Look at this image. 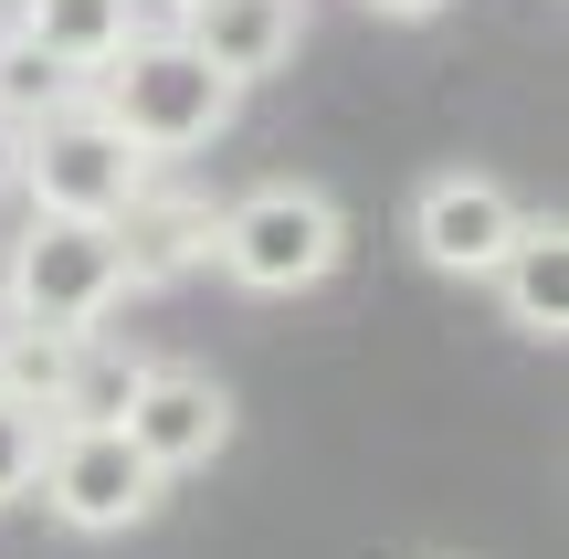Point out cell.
Wrapping results in <instances>:
<instances>
[{"instance_id":"obj_7","label":"cell","mask_w":569,"mask_h":559,"mask_svg":"<svg viewBox=\"0 0 569 559\" xmlns=\"http://www.w3.org/2000/svg\"><path fill=\"white\" fill-rule=\"evenodd\" d=\"M117 422H127V443H138L159 476H201V465L232 443V391L211 370H148Z\"/></svg>"},{"instance_id":"obj_4","label":"cell","mask_w":569,"mask_h":559,"mask_svg":"<svg viewBox=\"0 0 569 559\" xmlns=\"http://www.w3.org/2000/svg\"><path fill=\"white\" fill-rule=\"evenodd\" d=\"M11 190L32 211H63V222H117L127 201L148 190V159L96 117V106H63V117L21 127V159H11Z\"/></svg>"},{"instance_id":"obj_2","label":"cell","mask_w":569,"mask_h":559,"mask_svg":"<svg viewBox=\"0 0 569 559\" xmlns=\"http://www.w3.org/2000/svg\"><path fill=\"white\" fill-rule=\"evenodd\" d=\"M338 253H348V211L317 180H253L243 201L211 211V264L243 296H306L338 274Z\"/></svg>"},{"instance_id":"obj_17","label":"cell","mask_w":569,"mask_h":559,"mask_svg":"<svg viewBox=\"0 0 569 559\" xmlns=\"http://www.w3.org/2000/svg\"><path fill=\"white\" fill-rule=\"evenodd\" d=\"M11 159H21V138H11V127H0V190H11Z\"/></svg>"},{"instance_id":"obj_5","label":"cell","mask_w":569,"mask_h":559,"mask_svg":"<svg viewBox=\"0 0 569 559\" xmlns=\"http://www.w3.org/2000/svg\"><path fill=\"white\" fill-rule=\"evenodd\" d=\"M32 497L74 539H117V528H138L169 497V476L127 443V422H53L42 433V465H32Z\"/></svg>"},{"instance_id":"obj_15","label":"cell","mask_w":569,"mask_h":559,"mask_svg":"<svg viewBox=\"0 0 569 559\" xmlns=\"http://www.w3.org/2000/svg\"><path fill=\"white\" fill-rule=\"evenodd\" d=\"M42 433H53V422H42L32 401H11V391H0V507H21V497H32V465H42Z\"/></svg>"},{"instance_id":"obj_14","label":"cell","mask_w":569,"mask_h":559,"mask_svg":"<svg viewBox=\"0 0 569 559\" xmlns=\"http://www.w3.org/2000/svg\"><path fill=\"white\" fill-rule=\"evenodd\" d=\"M138 380H148V359L106 349V328L74 338V380H63V412H53V422H117L127 401H138Z\"/></svg>"},{"instance_id":"obj_16","label":"cell","mask_w":569,"mask_h":559,"mask_svg":"<svg viewBox=\"0 0 569 559\" xmlns=\"http://www.w3.org/2000/svg\"><path fill=\"white\" fill-rule=\"evenodd\" d=\"M369 11H380V21H443L453 0H369Z\"/></svg>"},{"instance_id":"obj_9","label":"cell","mask_w":569,"mask_h":559,"mask_svg":"<svg viewBox=\"0 0 569 559\" xmlns=\"http://www.w3.org/2000/svg\"><path fill=\"white\" fill-rule=\"evenodd\" d=\"M180 32L201 42V53L222 63L232 84H264V74H284V63H296V42H306V0H190Z\"/></svg>"},{"instance_id":"obj_8","label":"cell","mask_w":569,"mask_h":559,"mask_svg":"<svg viewBox=\"0 0 569 559\" xmlns=\"http://www.w3.org/2000/svg\"><path fill=\"white\" fill-rule=\"evenodd\" d=\"M117 253H127V296L201 274V264H211V201H190V190H159V180H148L138 201L117 211Z\"/></svg>"},{"instance_id":"obj_10","label":"cell","mask_w":569,"mask_h":559,"mask_svg":"<svg viewBox=\"0 0 569 559\" xmlns=\"http://www.w3.org/2000/svg\"><path fill=\"white\" fill-rule=\"evenodd\" d=\"M496 307H507V328L517 338H569V232H559V211H528L517 222V243L496 253Z\"/></svg>"},{"instance_id":"obj_1","label":"cell","mask_w":569,"mask_h":559,"mask_svg":"<svg viewBox=\"0 0 569 559\" xmlns=\"http://www.w3.org/2000/svg\"><path fill=\"white\" fill-rule=\"evenodd\" d=\"M84 84H96L84 106H96V117L117 127V138L138 148L148 169L201 159V148L232 127V106H243V84H232V74H222V63H211L190 32H148V21H138V32H127V42H117V53H106Z\"/></svg>"},{"instance_id":"obj_13","label":"cell","mask_w":569,"mask_h":559,"mask_svg":"<svg viewBox=\"0 0 569 559\" xmlns=\"http://www.w3.org/2000/svg\"><path fill=\"white\" fill-rule=\"evenodd\" d=\"M84 96V74H63L42 42H21V32H0V127H42V117H63V106Z\"/></svg>"},{"instance_id":"obj_6","label":"cell","mask_w":569,"mask_h":559,"mask_svg":"<svg viewBox=\"0 0 569 559\" xmlns=\"http://www.w3.org/2000/svg\"><path fill=\"white\" fill-rule=\"evenodd\" d=\"M517 190L486 180V169H432L422 190H411V253H422L432 274H453V286H486L496 253L517 243Z\"/></svg>"},{"instance_id":"obj_12","label":"cell","mask_w":569,"mask_h":559,"mask_svg":"<svg viewBox=\"0 0 569 559\" xmlns=\"http://www.w3.org/2000/svg\"><path fill=\"white\" fill-rule=\"evenodd\" d=\"M63 380H74V338L63 328H32V317H0V391L32 401L42 422L63 412Z\"/></svg>"},{"instance_id":"obj_3","label":"cell","mask_w":569,"mask_h":559,"mask_svg":"<svg viewBox=\"0 0 569 559\" xmlns=\"http://www.w3.org/2000/svg\"><path fill=\"white\" fill-rule=\"evenodd\" d=\"M0 296L11 317L32 328H63V338H96L127 296V253H117V222H63V211H32V232L11 243L0 264Z\"/></svg>"},{"instance_id":"obj_11","label":"cell","mask_w":569,"mask_h":559,"mask_svg":"<svg viewBox=\"0 0 569 559\" xmlns=\"http://www.w3.org/2000/svg\"><path fill=\"white\" fill-rule=\"evenodd\" d=\"M138 21H148V0H21L11 32H21V42H42L63 74H96V63L117 53Z\"/></svg>"}]
</instances>
